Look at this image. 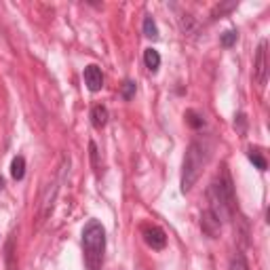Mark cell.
Returning <instances> with one entry per match:
<instances>
[{
    "mask_svg": "<svg viewBox=\"0 0 270 270\" xmlns=\"http://www.w3.org/2000/svg\"><path fill=\"white\" fill-rule=\"evenodd\" d=\"M186 123L192 127V129H201V127L205 125V121H203V116L201 114H196L194 110H188L186 112Z\"/></svg>",
    "mask_w": 270,
    "mask_h": 270,
    "instance_id": "cell-11",
    "label": "cell"
},
{
    "mask_svg": "<svg viewBox=\"0 0 270 270\" xmlns=\"http://www.w3.org/2000/svg\"><path fill=\"white\" fill-rule=\"evenodd\" d=\"M91 121L95 129H104L108 123V108L106 106H95L91 110Z\"/></svg>",
    "mask_w": 270,
    "mask_h": 270,
    "instance_id": "cell-8",
    "label": "cell"
},
{
    "mask_svg": "<svg viewBox=\"0 0 270 270\" xmlns=\"http://www.w3.org/2000/svg\"><path fill=\"white\" fill-rule=\"evenodd\" d=\"M266 43L260 45L258 55H256V68H253V74H256V83L258 85H266Z\"/></svg>",
    "mask_w": 270,
    "mask_h": 270,
    "instance_id": "cell-7",
    "label": "cell"
},
{
    "mask_svg": "<svg viewBox=\"0 0 270 270\" xmlns=\"http://www.w3.org/2000/svg\"><path fill=\"white\" fill-rule=\"evenodd\" d=\"M144 239H146V243L150 245L152 249H163L165 245H167V236H165V232L158 226H148V228H144Z\"/></svg>",
    "mask_w": 270,
    "mask_h": 270,
    "instance_id": "cell-6",
    "label": "cell"
},
{
    "mask_svg": "<svg viewBox=\"0 0 270 270\" xmlns=\"http://www.w3.org/2000/svg\"><path fill=\"white\" fill-rule=\"evenodd\" d=\"M85 85L89 87V91H93V93H97L101 87H104V76H101V70L97 66L85 68Z\"/></svg>",
    "mask_w": 270,
    "mask_h": 270,
    "instance_id": "cell-5",
    "label": "cell"
},
{
    "mask_svg": "<svg viewBox=\"0 0 270 270\" xmlns=\"http://www.w3.org/2000/svg\"><path fill=\"white\" fill-rule=\"evenodd\" d=\"M209 203L211 207L209 211L216 216L220 222L230 220V216L234 213V188H232V180H230V173L224 167L222 176L209 186Z\"/></svg>",
    "mask_w": 270,
    "mask_h": 270,
    "instance_id": "cell-1",
    "label": "cell"
},
{
    "mask_svg": "<svg viewBox=\"0 0 270 270\" xmlns=\"http://www.w3.org/2000/svg\"><path fill=\"white\" fill-rule=\"evenodd\" d=\"M201 228L207 236L216 239V236L220 234V230H222V222L207 209V211H203V216H201Z\"/></svg>",
    "mask_w": 270,
    "mask_h": 270,
    "instance_id": "cell-4",
    "label": "cell"
},
{
    "mask_svg": "<svg viewBox=\"0 0 270 270\" xmlns=\"http://www.w3.org/2000/svg\"><path fill=\"white\" fill-rule=\"evenodd\" d=\"M144 61H146V68L148 70L156 72L158 66H161V55H158V51H154V49H146L144 51Z\"/></svg>",
    "mask_w": 270,
    "mask_h": 270,
    "instance_id": "cell-10",
    "label": "cell"
},
{
    "mask_svg": "<svg viewBox=\"0 0 270 270\" xmlns=\"http://www.w3.org/2000/svg\"><path fill=\"white\" fill-rule=\"evenodd\" d=\"M2 188H4V180H2V178H0V190H2Z\"/></svg>",
    "mask_w": 270,
    "mask_h": 270,
    "instance_id": "cell-17",
    "label": "cell"
},
{
    "mask_svg": "<svg viewBox=\"0 0 270 270\" xmlns=\"http://www.w3.org/2000/svg\"><path fill=\"white\" fill-rule=\"evenodd\" d=\"M85 264L89 270H101L106 251V230L97 220H91L83 230Z\"/></svg>",
    "mask_w": 270,
    "mask_h": 270,
    "instance_id": "cell-2",
    "label": "cell"
},
{
    "mask_svg": "<svg viewBox=\"0 0 270 270\" xmlns=\"http://www.w3.org/2000/svg\"><path fill=\"white\" fill-rule=\"evenodd\" d=\"M11 176H13V180H23V176H26V158H23V156H15L13 158Z\"/></svg>",
    "mask_w": 270,
    "mask_h": 270,
    "instance_id": "cell-9",
    "label": "cell"
},
{
    "mask_svg": "<svg viewBox=\"0 0 270 270\" xmlns=\"http://www.w3.org/2000/svg\"><path fill=\"white\" fill-rule=\"evenodd\" d=\"M144 34L148 38H158V28H156V23H154V19L150 17V15L144 19Z\"/></svg>",
    "mask_w": 270,
    "mask_h": 270,
    "instance_id": "cell-12",
    "label": "cell"
},
{
    "mask_svg": "<svg viewBox=\"0 0 270 270\" xmlns=\"http://www.w3.org/2000/svg\"><path fill=\"white\" fill-rule=\"evenodd\" d=\"M236 38H239V32H236V30H228V32L222 34V45H224V46H232L236 43Z\"/></svg>",
    "mask_w": 270,
    "mask_h": 270,
    "instance_id": "cell-14",
    "label": "cell"
},
{
    "mask_svg": "<svg viewBox=\"0 0 270 270\" xmlns=\"http://www.w3.org/2000/svg\"><path fill=\"white\" fill-rule=\"evenodd\" d=\"M230 270H249L247 260H245L243 253H236V256L230 260Z\"/></svg>",
    "mask_w": 270,
    "mask_h": 270,
    "instance_id": "cell-13",
    "label": "cell"
},
{
    "mask_svg": "<svg viewBox=\"0 0 270 270\" xmlns=\"http://www.w3.org/2000/svg\"><path fill=\"white\" fill-rule=\"evenodd\" d=\"M135 95V83L133 81H125V85H123V97L125 99H131Z\"/></svg>",
    "mask_w": 270,
    "mask_h": 270,
    "instance_id": "cell-16",
    "label": "cell"
},
{
    "mask_svg": "<svg viewBox=\"0 0 270 270\" xmlns=\"http://www.w3.org/2000/svg\"><path fill=\"white\" fill-rule=\"evenodd\" d=\"M249 161H251L253 165H256V167H258V169H260V171H264V169H266V167H268V163H266V158H264V156H262V154H258V152H253V150H251V152H249Z\"/></svg>",
    "mask_w": 270,
    "mask_h": 270,
    "instance_id": "cell-15",
    "label": "cell"
},
{
    "mask_svg": "<svg viewBox=\"0 0 270 270\" xmlns=\"http://www.w3.org/2000/svg\"><path fill=\"white\" fill-rule=\"evenodd\" d=\"M205 161H207L205 148L198 144V141H192L186 150L184 165H181V192H188V190L196 184V180L203 171Z\"/></svg>",
    "mask_w": 270,
    "mask_h": 270,
    "instance_id": "cell-3",
    "label": "cell"
}]
</instances>
